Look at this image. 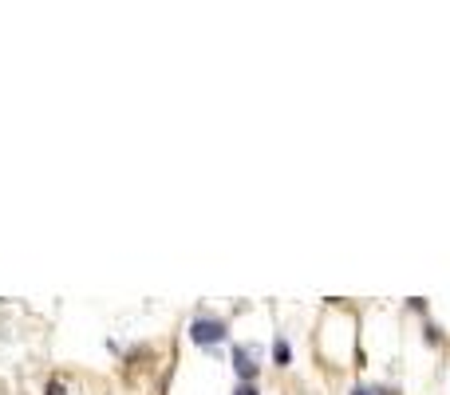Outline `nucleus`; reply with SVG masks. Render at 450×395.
<instances>
[{
	"instance_id": "f257e3e1",
	"label": "nucleus",
	"mask_w": 450,
	"mask_h": 395,
	"mask_svg": "<svg viewBox=\"0 0 450 395\" xmlns=\"http://www.w3.org/2000/svg\"><path fill=\"white\" fill-rule=\"evenodd\" d=\"M190 336H193V344H217L225 336V324L222 320H193Z\"/></svg>"
},
{
	"instance_id": "f03ea898",
	"label": "nucleus",
	"mask_w": 450,
	"mask_h": 395,
	"mask_svg": "<svg viewBox=\"0 0 450 395\" xmlns=\"http://www.w3.org/2000/svg\"><path fill=\"white\" fill-rule=\"evenodd\" d=\"M233 360H237V376H241L245 383L257 376V363H253V356H249V352H241V348H237V356H233Z\"/></svg>"
},
{
	"instance_id": "7ed1b4c3",
	"label": "nucleus",
	"mask_w": 450,
	"mask_h": 395,
	"mask_svg": "<svg viewBox=\"0 0 450 395\" xmlns=\"http://www.w3.org/2000/svg\"><path fill=\"white\" fill-rule=\"evenodd\" d=\"M276 360H281V368L289 363V344H285V340H276Z\"/></svg>"
},
{
	"instance_id": "20e7f679",
	"label": "nucleus",
	"mask_w": 450,
	"mask_h": 395,
	"mask_svg": "<svg viewBox=\"0 0 450 395\" xmlns=\"http://www.w3.org/2000/svg\"><path fill=\"white\" fill-rule=\"evenodd\" d=\"M233 395H257V387H253V383H241V387H237Z\"/></svg>"
},
{
	"instance_id": "39448f33",
	"label": "nucleus",
	"mask_w": 450,
	"mask_h": 395,
	"mask_svg": "<svg viewBox=\"0 0 450 395\" xmlns=\"http://www.w3.org/2000/svg\"><path fill=\"white\" fill-rule=\"evenodd\" d=\"M48 395H64V383H48Z\"/></svg>"
},
{
	"instance_id": "423d86ee",
	"label": "nucleus",
	"mask_w": 450,
	"mask_h": 395,
	"mask_svg": "<svg viewBox=\"0 0 450 395\" xmlns=\"http://www.w3.org/2000/svg\"><path fill=\"white\" fill-rule=\"evenodd\" d=\"M352 395H371V392H368V387H355V392H352Z\"/></svg>"
}]
</instances>
